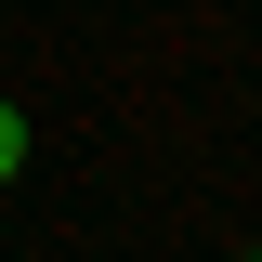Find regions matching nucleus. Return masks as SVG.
I'll return each mask as SVG.
<instances>
[{
	"label": "nucleus",
	"mask_w": 262,
	"mask_h": 262,
	"mask_svg": "<svg viewBox=\"0 0 262 262\" xmlns=\"http://www.w3.org/2000/svg\"><path fill=\"white\" fill-rule=\"evenodd\" d=\"M13 158H27V118H13V105H0V184H13Z\"/></svg>",
	"instance_id": "nucleus-1"
}]
</instances>
